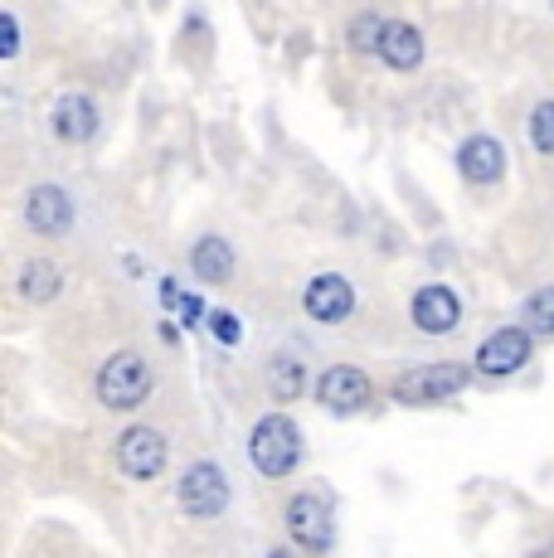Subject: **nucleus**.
<instances>
[{"label": "nucleus", "instance_id": "obj_13", "mask_svg": "<svg viewBox=\"0 0 554 558\" xmlns=\"http://www.w3.org/2000/svg\"><path fill=\"white\" fill-rule=\"evenodd\" d=\"M55 132L73 146L88 142V136L98 132V107H93L88 93H63V98L55 102Z\"/></svg>", "mask_w": 554, "mask_h": 558}, {"label": "nucleus", "instance_id": "obj_3", "mask_svg": "<svg viewBox=\"0 0 554 558\" xmlns=\"http://www.w3.org/2000/svg\"><path fill=\"white\" fill-rule=\"evenodd\" d=\"M287 534H292L302 549H312V554H322V549H332V539H336V524H332V506H326L322 496H292L287 500Z\"/></svg>", "mask_w": 554, "mask_h": 558}, {"label": "nucleus", "instance_id": "obj_6", "mask_svg": "<svg viewBox=\"0 0 554 558\" xmlns=\"http://www.w3.org/2000/svg\"><path fill=\"white\" fill-rule=\"evenodd\" d=\"M467 389V364H429V369H413L394 384V399L399 403H438L447 393Z\"/></svg>", "mask_w": 554, "mask_h": 558}, {"label": "nucleus", "instance_id": "obj_15", "mask_svg": "<svg viewBox=\"0 0 554 558\" xmlns=\"http://www.w3.org/2000/svg\"><path fill=\"white\" fill-rule=\"evenodd\" d=\"M190 267H195V277H205V282H224V277L233 272V248L224 239H200L195 253H190Z\"/></svg>", "mask_w": 554, "mask_h": 558}, {"label": "nucleus", "instance_id": "obj_21", "mask_svg": "<svg viewBox=\"0 0 554 558\" xmlns=\"http://www.w3.org/2000/svg\"><path fill=\"white\" fill-rule=\"evenodd\" d=\"M161 296H166V306L180 311V320H185V326H195V320L205 316V302H200V296H180L176 282H161Z\"/></svg>", "mask_w": 554, "mask_h": 558}, {"label": "nucleus", "instance_id": "obj_19", "mask_svg": "<svg viewBox=\"0 0 554 558\" xmlns=\"http://www.w3.org/2000/svg\"><path fill=\"white\" fill-rule=\"evenodd\" d=\"M530 142H535L540 156H554V102H540L530 112Z\"/></svg>", "mask_w": 554, "mask_h": 558}, {"label": "nucleus", "instance_id": "obj_7", "mask_svg": "<svg viewBox=\"0 0 554 558\" xmlns=\"http://www.w3.org/2000/svg\"><path fill=\"white\" fill-rule=\"evenodd\" d=\"M316 399L332 413H356L370 399V374L356 369V364H332V369L316 379Z\"/></svg>", "mask_w": 554, "mask_h": 558}, {"label": "nucleus", "instance_id": "obj_14", "mask_svg": "<svg viewBox=\"0 0 554 558\" xmlns=\"http://www.w3.org/2000/svg\"><path fill=\"white\" fill-rule=\"evenodd\" d=\"M380 59H385L389 69H419L423 63V35L409 25V20H389L385 45H380Z\"/></svg>", "mask_w": 554, "mask_h": 558}, {"label": "nucleus", "instance_id": "obj_24", "mask_svg": "<svg viewBox=\"0 0 554 558\" xmlns=\"http://www.w3.org/2000/svg\"><path fill=\"white\" fill-rule=\"evenodd\" d=\"M545 558H554V549H550V554H545Z\"/></svg>", "mask_w": 554, "mask_h": 558}, {"label": "nucleus", "instance_id": "obj_18", "mask_svg": "<svg viewBox=\"0 0 554 558\" xmlns=\"http://www.w3.org/2000/svg\"><path fill=\"white\" fill-rule=\"evenodd\" d=\"M526 330L530 336H554V287H540L526 302Z\"/></svg>", "mask_w": 554, "mask_h": 558}, {"label": "nucleus", "instance_id": "obj_2", "mask_svg": "<svg viewBox=\"0 0 554 558\" xmlns=\"http://www.w3.org/2000/svg\"><path fill=\"white\" fill-rule=\"evenodd\" d=\"M146 393H152V369H146V360L132 355V350H117L98 374V399L108 408H142Z\"/></svg>", "mask_w": 554, "mask_h": 558}, {"label": "nucleus", "instance_id": "obj_22", "mask_svg": "<svg viewBox=\"0 0 554 558\" xmlns=\"http://www.w3.org/2000/svg\"><path fill=\"white\" fill-rule=\"evenodd\" d=\"M209 326H215V340H219V345H239L243 326H239V316H233V311H215V316H209Z\"/></svg>", "mask_w": 554, "mask_h": 558}, {"label": "nucleus", "instance_id": "obj_20", "mask_svg": "<svg viewBox=\"0 0 554 558\" xmlns=\"http://www.w3.org/2000/svg\"><path fill=\"white\" fill-rule=\"evenodd\" d=\"M273 389H277V399H297V393H302V369H297L292 360H277L273 364Z\"/></svg>", "mask_w": 554, "mask_h": 558}, {"label": "nucleus", "instance_id": "obj_8", "mask_svg": "<svg viewBox=\"0 0 554 558\" xmlns=\"http://www.w3.org/2000/svg\"><path fill=\"white\" fill-rule=\"evenodd\" d=\"M526 360H530V330H520V326L496 330V336H486L482 350H477V369L492 374V379H506V374H516Z\"/></svg>", "mask_w": 554, "mask_h": 558}, {"label": "nucleus", "instance_id": "obj_12", "mask_svg": "<svg viewBox=\"0 0 554 558\" xmlns=\"http://www.w3.org/2000/svg\"><path fill=\"white\" fill-rule=\"evenodd\" d=\"M457 166H462V175L472 185H492V180L506 175V151H501V142H492V136H472L457 151Z\"/></svg>", "mask_w": 554, "mask_h": 558}, {"label": "nucleus", "instance_id": "obj_16", "mask_svg": "<svg viewBox=\"0 0 554 558\" xmlns=\"http://www.w3.org/2000/svg\"><path fill=\"white\" fill-rule=\"evenodd\" d=\"M20 292H25V302H55L59 292V267L55 263H25V272H20Z\"/></svg>", "mask_w": 554, "mask_h": 558}, {"label": "nucleus", "instance_id": "obj_23", "mask_svg": "<svg viewBox=\"0 0 554 558\" xmlns=\"http://www.w3.org/2000/svg\"><path fill=\"white\" fill-rule=\"evenodd\" d=\"M15 49H20V39H15V15H0V59H10Z\"/></svg>", "mask_w": 554, "mask_h": 558}, {"label": "nucleus", "instance_id": "obj_11", "mask_svg": "<svg viewBox=\"0 0 554 558\" xmlns=\"http://www.w3.org/2000/svg\"><path fill=\"white\" fill-rule=\"evenodd\" d=\"M457 320H462L457 292H447V287H419V296H413V326L429 330V336H443Z\"/></svg>", "mask_w": 554, "mask_h": 558}, {"label": "nucleus", "instance_id": "obj_9", "mask_svg": "<svg viewBox=\"0 0 554 558\" xmlns=\"http://www.w3.org/2000/svg\"><path fill=\"white\" fill-rule=\"evenodd\" d=\"M302 306L312 320H322V326H336V320H346L350 311H356V292H350L346 277L326 272V277H312L302 292Z\"/></svg>", "mask_w": 554, "mask_h": 558}, {"label": "nucleus", "instance_id": "obj_1", "mask_svg": "<svg viewBox=\"0 0 554 558\" xmlns=\"http://www.w3.org/2000/svg\"><path fill=\"white\" fill-rule=\"evenodd\" d=\"M249 457L253 466L263 471V476H287V471L297 466V457H302V437H297V423L282 413L263 417L258 427H253L249 437Z\"/></svg>", "mask_w": 554, "mask_h": 558}, {"label": "nucleus", "instance_id": "obj_4", "mask_svg": "<svg viewBox=\"0 0 554 558\" xmlns=\"http://www.w3.org/2000/svg\"><path fill=\"white\" fill-rule=\"evenodd\" d=\"M117 466H122L132 481H156L166 471V437L146 423L127 427L122 442H117Z\"/></svg>", "mask_w": 554, "mask_h": 558}, {"label": "nucleus", "instance_id": "obj_17", "mask_svg": "<svg viewBox=\"0 0 554 558\" xmlns=\"http://www.w3.org/2000/svg\"><path fill=\"white\" fill-rule=\"evenodd\" d=\"M385 25L389 20H380V15H356L350 20V29H346L350 49L356 53H380V45H385Z\"/></svg>", "mask_w": 554, "mask_h": 558}, {"label": "nucleus", "instance_id": "obj_5", "mask_svg": "<svg viewBox=\"0 0 554 558\" xmlns=\"http://www.w3.org/2000/svg\"><path fill=\"white\" fill-rule=\"evenodd\" d=\"M180 506H185V514H200V520H209V514L229 506V481H224L215 461H195L180 476Z\"/></svg>", "mask_w": 554, "mask_h": 558}, {"label": "nucleus", "instance_id": "obj_10", "mask_svg": "<svg viewBox=\"0 0 554 558\" xmlns=\"http://www.w3.org/2000/svg\"><path fill=\"white\" fill-rule=\"evenodd\" d=\"M25 219L35 233H45V239H63V233L73 229V199L63 195L59 185H39L29 190L25 199Z\"/></svg>", "mask_w": 554, "mask_h": 558}]
</instances>
